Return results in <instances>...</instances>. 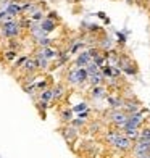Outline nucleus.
<instances>
[{
  "instance_id": "f257e3e1",
  "label": "nucleus",
  "mask_w": 150,
  "mask_h": 158,
  "mask_svg": "<svg viewBox=\"0 0 150 158\" xmlns=\"http://www.w3.org/2000/svg\"><path fill=\"white\" fill-rule=\"evenodd\" d=\"M105 139L111 147H115L119 152H127V150H131L132 143H134L131 139H127L126 135L119 131H108L105 135Z\"/></svg>"
},
{
  "instance_id": "f03ea898",
  "label": "nucleus",
  "mask_w": 150,
  "mask_h": 158,
  "mask_svg": "<svg viewBox=\"0 0 150 158\" xmlns=\"http://www.w3.org/2000/svg\"><path fill=\"white\" fill-rule=\"evenodd\" d=\"M21 31H23V26H21V19H18V18L8 16L0 23V34L5 39H16L21 34Z\"/></svg>"
},
{
  "instance_id": "7ed1b4c3",
  "label": "nucleus",
  "mask_w": 150,
  "mask_h": 158,
  "mask_svg": "<svg viewBox=\"0 0 150 158\" xmlns=\"http://www.w3.org/2000/svg\"><path fill=\"white\" fill-rule=\"evenodd\" d=\"M87 71L85 68H71L66 74V82L71 85V87H79V85H84L87 82Z\"/></svg>"
},
{
  "instance_id": "20e7f679",
  "label": "nucleus",
  "mask_w": 150,
  "mask_h": 158,
  "mask_svg": "<svg viewBox=\"0 0 150 158\" xmlns=\"http://www.w3.org/2000/svg\"><path fill=\"white\" fill-rule=\"evenodd\" d=\"M60 48H56L55 45H50V47H42V48H35L34 50V58H45L50 63H53L58 56Z\"/></svg>"
},
{
  "instance_id": "39448f33",
  "label": "nucleus",
  "mask_w": 150,
  "mask_h": 158,
  "mask_svg": "<svg viewBox=\"0 0 150 158\" xmlns=\"http://www.w3.org/2000/svg\"><path fill=\"white\" fill-rule=\"evenodd\" d=\"M108 118H110V123L116 127H121L123 129L126 121H127V114L123 111V110H111L108 113Z\"/></svg>"
},
{
  "instance_id": "423d86ee",
  "label": "nucleus",
  "mask_w": 150,
  "mask_h": 158,
  "mask_svg": "<svg viewBox=\"0 0 150 158\" xmlns=\"http://www.w3.org/2000/svg\"><path fill=\"white\" fill-rule=\"evenodd\" d=\"M132 153H134V156H140V155L150 153V140L137 139L132 143Z\"/></svg>"
},
{
  "instance_id": "0eeeda50",
  "label": "nucleus",
  "mask_w": 150,
  "mask_h": 158,
  "mask_svg": "<svg viewBox=\"0 0 150 158\" xmlns=\"http://www.w3.org/2000/svg\"><path fill=\"white\" fill-rule=\"evenodd\" d=\"M19 71L23 73V76L39 73V69H37V61H35V58H34V56H27V60L24 61V64H23V66L19 68Z\"/></svg>"
},
{
  "instance_id": "6e6552de",
  "label": "nucleus",
  "mask_w": 150,
  "mask_h": 158,
  "mask_svg": "<svg viewBox=\"0 0 150 158\" xmlns=\"http://www.w3.org/2000/svg\"><path fill=\"white\" fill-rule=\"evenodd\" d=\"M144 123V111H137V113H132V114H127V121L124 127H140V124Z\"/></svg>"
},
{
  "instance_id": "1a4fd4ad",
  "label": "nucleus",
  "mask_w": 150,
  "mask_h": 158,
  "mask_svg": "<svg viewBox=\"0 0 150 158\" xmlns=\"http://www.w3.org/2000/svg\"><path fill=\"white\" fill-rule=\"evenodd\" d=\"M90 61H92V56L89 53V50H82L74 58V68H85Z\"/></svg>"
},
{
  "instance_id": "9d476101",
  "label": "nucleus",
  "mask_w": 150,
  "mask_h": 158,
  "mask_svg": "<svg viewBox=\"0 0 150 158\" xmlns=\"http://www.w3.org/2000/svg\"><path fill=\"white\" fill-rule=\"evenodd\" d=\"M106 89L105 85L102 84V85H94V87H90V97L92 98H95V100H102V98H106Z\"/></svg>"
},
{
  "instance_id": "9b49d317",
  "label": "nucleus",
  "mask_w": 150,
  "mask_h": 158,
  "mask_svg": "<svg viewBox=\"0 0 150 158\" xmlns=\"http://www.w3.org/2000/svg\"><path fill=\"white\" fill-rule=\"evenodd\" d=\"M39 26H40L42 29H44V31H45L48 35H50V34H52V32L56 29V27H58V21H53V19L44 18V19H42L40 23H39Z\"/></svg>"
},
{
  "instance_id": "f8f14e48",
  "label": "nucleus",
  "mask_w": 150,
  "mask_h": 158,
  "mask_svg": "<svg viewBox=\"0 0 150 158\" xmlns=\"http://www.w3.org/2000/svg\"><path fill=\"white\" fill-rule=\"evenodd\" d=\"M121 110H123L126 114H132V113H137L140 110V106H139L137 100H124V105H123Z\"/></svg>"
},
{
  "instance_id": "ddd939ff",
  "label": "nucleus",
  "mask_w": 150,
  "mask_h": 158,
  "mask_svg": "<svg viewBox=\"0 0 150 158\" xmlns=\"http://www.w3.org/2000/svg\"><path fill=\"white\" fill-rule=\"evenodd\" d=\"M106 100H108V105L111 110H121L124 105V98H121L118 95H106Z\"/></svg>"
},
{
  "instance_id": "4468645a",
  "label": "nucleus",
  "mask_w": 150,
  "mask_h": 158,
  "mask_svg": "<svg viewBox=\"0 0 150 158\" xmlns=\"http://www.w3.org/2000/svg\"><path fill=\"white\" fill-rule=\"evenodd\" d=\"M87 82L90 84V87H94V85H102L105 82V77L102 74V71H98V73H95V74H90L87 77Z\"/></svg>"
},
{
  "instance_id": "2eb2a0df",
  "label": "nucleus",
  "mask_w": 150,
  "mask_h": 158,
  "mask_svg": "<svg viewBox=\"0 0 150 158\" xmlns=\"http://www.w3.org/2000/svg\"><path fill=\"white\" fill-rule=\"evenodd\" d=\"M53 89V102H60V100L65 97V94H66V87L63 84H56L55 87H52Z\"/></svg>"
},
{
  "instance_id": "dca6fc26",
  "label": "nucleus",
  "mask_w": 150,
  "mask_h": 158,
  "mask_svg": "<svg viewBox=\"0 0 150 158\" xmlns=\"http://www.w3.org/2000/svg\"><path fill=\"white\" fill-rule=\"evenodd\" d=\"M39 100L52 103V102H53V89H52V87H47V89H44V90H40V92H39Z\"/></svg>"
},
{
  "instance_id": "f3484780",
  "label": "nucleus",
  "mask_w": 150,
  "mask_h": 158,
  "mask_svg": "<svg viewBox=\"0 0 150 158\" xmlns=\"http://www.w3.org/2000/svg\"><path fill=\"white\" fill-rule=\"evenodd\" d=\"M139 131L140 129H137V127H123V134L127 139H131L132 142H135L139 139Z\"/></svg>"
},
{
  "instance_id": "a211bd4d",
  "label": "nucleus",
  "mask_w": 150,
  "mask_h": 158,
  "mask_svg": "<svg viewBox=\"0 0 150 158\" xmlns=\"http://www.w3.org/2000/svg\"><path fill=\"white\" fill-rule=\"evenodd\" d=\"M63 135H65V139L69 142L73 137H76V135H77V127H74V126L69 124V127H65V129H63Z\"/></svg>"
},
{
  "instance_id": "6ab92c4d",
  "label": "nucleus",
  "mask_w": 150,
  "mask_h": 158,
  "mask_svg": "<svg viewBox=\"0 0 150 158\" xmlns=\"http://www.w3.org/2000/svg\"><path fill=\"white\" fill-rule=\"evenodd\" d=\"M111 45H113V42H111V39L110 37H103L102 40H98V44H97V47L102 50V52H106V50H111Z\"/></svg>"
},
{
  "instance_id": "aec40b11",
  "label": "nucleus",
  "mask_w": 150,
  "mask_h": 158,
  "mask_svg": "<svg viewBox=\"0 0 150 158\" xmlns=\"http://www.w3.org/2000/svg\"><path fill=\"white\" fill-rule=\"evenodd\" d=\"M3 58L6 63H11V61H15L18 58V52H15V50H10V48H6L5 52H3Z\"/></svg>"
},
{
  "instance_id": "412c9836",
  "label": "nucleus",
  "mask_w": 150,
  "mask_h": 158,
  "mask_svg": "<svg viewBox=\"0 0 150 158\" xmlns=\"http://www.w3.org/2000/svg\"><path fill=\"white\" fill-rule=\"evenodd\" d=\"M53 39L52 37H50V35H48V37H44V39H39V40H34V44L35 45H37L39 48H42V47H50V45H53Z\"/></svg>"
},
{
  "instance_id": "4be33fe9",
  "label": "nucleus",
  "mask_w": 150,
  "mask_h": 158,
  "mask_svg": "<svg viewBox=\"0 0 150 158\" xmlns=\"http://www.w3.org/2000/svg\"><path fill=\"white\" fill-rule=\"evenodd\" d=\"M35 61H37V69L39 71H48L50 69V64H52L45 58H35Z\"/></svg>"
},
{
  "instance_id": "5701e85b",
  "label": "nucleus",
  "mask_w": 150,
  "mask_h": 158,
  "mask_svg": "<svg viewBox=\"0 0 150 158\" xmlns=\"http://www.w3.org/2000/svg\"><path fill=\"white\" fill-rule=\"evenodd\" d=\"M82 47H85L84 40H77V42H74V44L71 45V48L68 50V52H69V55H71V56H73V55H76V53H79V50H81Z\"/></svg>"
},
{
  "instance_id": "b1692460",
  "label": "nucleus",
  "mask_w": 150,
  "mask_h": 158,
  "mask_svg": "<svg viewBox=\"0 0 150 158\" xmlns=\"http://www.w3.org/2000/svg\"><path fill=\"white\" fill-rule=\"evenodd\" d=\"M50 106H52V105H50L48 102H42V100H39V102H35V108H37V110L40 111L42 118H45V110H48Z\"/></svg>"
},
{
  "instance_id": "393cba45",
  "label": "nucleus",
  "mask_w": 150,
  "mask_h": 158,
  "mask_svg": "<svg viewBox=\"0 0 150 158\" xmlns=\"http://www.w3.org/2000/svg\"><path fill=\"white\" fill-rule=\"evenodd\" d=\"M73 110L71 108H65V110H61V113H60V116H61V119L65 121V123H69L71 119H73Z\"/></svg>"
},
{
  "instance_id": "a878e982",
  "label": "nucleus",
  "mask_w": 150,
  "mask_h": 158,
  "mask_svg": "<svg viewBox=\"0 0 150 158\" xmlns=\"http://www.w3.org/2000/svg\"><path fill=\"white\" fill-rule=\"evenodd\" d=\"M71 110H73V113H81V111H85V110H89V106H87V103L85 102H81V103H76V105H73L71 106Z\"/></svg>"
},
{
  "instance_id": "bb28decb",
  "label": "nucleus",
  "mask_w": 150,
  "mask_h": 158,
  "mask_svg": "<svg viewBox=\"0 0 150 158\" xmlns=\"http://www.w3.org/2000/svg\"><path fill=\"white\" fill-rule=\"evenodd\" d=\"M92 61H94V63L97 64L98 68H102V66H105V63H106V61H105V56H103V52H100L98 55H95L94 58H92Z\"/></svg>"
},
{
  "instance_id": "cd10ccee",
  "label": "nucleus",
  "mask_w": 150,
  "mask_h": 158,
  "mask_svg": "<svg viewBox=\"0 0 150 158\" xmlns=\"http://www.w3.org/2000/svg\"><path fill=\"white\" fill-rule=\"evenodd\" d=\"M34 85H35V90H37V92H40V90L47 89V85H48V79H42V81H35V82H34Z\"/></svg>"
},
{
  "instance_id": "c85d7f7f",
  "label": "nucleus",
  "mask_w": 150,
  "mask_h": 158,
  "mask_svg": "<svg viewBox=\"0 0 150 158\" xmlns=\"http://www.w3.org/2000/svg\"><path fill=\"white\" fill-rule=\"evenodd\" d=\"M85 71H87V74L90 76V74H95V73H98L100 68L97 66V64H95L94 61H90V63L87 64V66H85Z\"/></svg>"
},
{
  "instance_id": "c756f323",
  "label": "nucleus",
  "mask_w": 150,
  "mask_h": 158,
  "mask_svg": "<svg viewBox=\"0 0 150 158\" xmlns=\"http://www.w3.org/2000/svg\"><path fill=\"white\" fill-rule=\"evenodd\" d=\"M6 47H8L10 50H15V52H18V50L21 48V44H19L16 39H8V44H6Z\"/></svg>"
},
{
  "instance_id": "7c9ffc66",
  "label": "nucleus",
  "mask_w": 150,
  "mask_h": 158,
  "mask_svg": "<svg viewBox=\"0 0 150 158\" xmlns=\"http://www.w3.org/2000/svg\"><path fill=\"white\" fill-rule=\"evenodd\" d=\"M26 60H27V55H21V56H18V58L15 60V64H13V69H19V68L24 64Z\"/></svg>"
},
{
  "instance_id": "2f4dec72",
  "label": "nucleus",
  "mask_w": 150,
  "mask_h": 158,
  "mask_svg": "<svg viewBox=\"0 0 150 158\" xmlns=\"http://www.w3.org/2000/svg\"><path fill=\"white\" fill-rule=\"evenodd\" d=\"M139 139H144V140H150V127H144L139 131Z\"/></svg>"
},
{
  "instance_id": "473e14b6",
  "label": "nucleus",
  "mask_w": 150,
  "mask_h": 158,
  "mask_svg": "<svg viewBox=\"0 0 150 158\" xmlns=\"http://www.w3.org/2000/svg\"><path fill=\"white\" fill-rule=\"evenodd\" d=\"M100 71H102V74H103L105 79H106V77H113V74H111V66H108V64L102 66V68H100Z\"/></svg>"
},
{
  "instance_id": "72a5a7b5",
  "label": "nucleus",
  "mask_w": 150,
  "mask_h": 158,
  "mask_svg": "<svg viewBox=\"0 0 150 158\" xmlns=\"http://www.w3.org/2000/svg\"><path fill=\"white\" fill-rule=\"evenodd\" d=\"M116 37H118V44L121 45H124L126 44V32H121V31H116Z\"/></svg>"
},
{
  "instance_id": "f704fd0d",
  "label": "nucleus",
  "mask_w": 150,
  "mask_h": 158,
  "mask_svg": "<svg viewBox=\"0 0 150 158\" xmlns=\"http://www.w3.org/2000/svg\"><path fill=\"white\" fill-rule=\"evenodd\" d=\"M45 18H48V19H53V21H60V18H58V13H56V11H53V10L47 11Z\"/></svg>"
},
{
  "instance_id": "c9c22d12",
  "label": "nucleus",
  "mask_w": 150,
  "mask_h": 158,
  "mask_svg": "<svg viewBox=\"0 0 150 158\" xmlns=\"http://www.w3.org/2000/svg\"><path fill=\"white\" fill-rule=\"evenodd\" d=\"M89 113H90L89 110H85V111H81V113H77V118H81V119H84V121H85V118L89 116Z\"/></svg>"
},
{
  "instance_id": "e433bc0d",
  "label": "nucleus",
  "mask_w": 150,
  "mask_h": 158,
  "mask_svg": "<svg viewBox=\"0 0 150 158\" xmlns=\"http://www.w3.org/2000/svg\"><path fill=\"white\" fill-rule=\"evenodd\" d=\"M97 16H98L100 19H105V18H106V15H105L103 11H98V13H97Z\"/></svg>"
},
{
  "instance_id": "4c0bfd02",
  "label": "nucleus",
  "mask_w": 150,
  "mask_h": 158,
  "mask_svg": "<svg viewBox=\"0 0 150 158\" xmlns=\"http://www.w3.org/2000/svg\"><path fill=\"white\" fill-rule=\"evenodd\" d=\"M126 2H127V3H132V0H126Z\"/></svg>"
},
{
  "instance_id": "58836bf2",
  "label": "nucleus",
  "mask_w": 150,
  "mask_h": 158,
  "mask_svg": "<svg viewBox=\"0 0 150 158\" xmlns=\"http://www.w3.org/2000/svg\"><path fill=\"white\" fill-rule=\"evenodd\" d=\"M13 2H19V0H13Z\"/></svg>"
}]
</instances>
